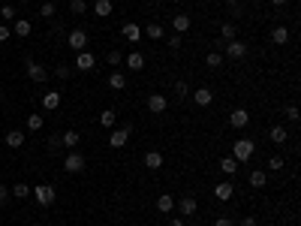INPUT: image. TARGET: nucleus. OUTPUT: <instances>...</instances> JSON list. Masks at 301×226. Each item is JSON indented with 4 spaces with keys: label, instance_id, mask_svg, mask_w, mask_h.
Segmentation results:
<instances>
[{
    "label": "nucleus",
    "instance_id": "nucleus-1",
    "mask_svg": "<svg viewBox=\"0 0 301 226\" xmlns=\"http://www.w3.org/2000/svg\"><path fill=\"white\" fill-rule=\"evenodd\" d=\"M253 151H256L253 139H235V145H232V157H235L238 163H247V160L253 157Z\"/></svg>",
    "mask_w": 301,
    "mask_h": 226
},
{
    "label": "nucleus",
    "instance_id": "nucleus-2",
    "mask_svg": "<svg viewBox=\"0 0 301 226\" xmlns=\"http://www.w3.org/2000/svg\"><path fill=\"white\" fill-rule=\"evenodd\" d=\"M30 193H33V199H37L42 208H48V205H55V199H58V190L51 187V184H40V187H30Z\"/></svg>",
    "mask_w": 301,
    "mask_h": 226
},
{
    "label": "nucleus",
    "instance_id": "nucleus-3",
    "mask_svg": "<svg viewBox=\"0 0 301 226\" xmlns=\"http://www.w3.org/2000/svg\"><path fill=\"white\" fill-rule=\"evenodd\" d=\"M84 166H87V160H84V154H79V151H69L66 157H63V169L69 172V175H76V172H84Z\"/></svg>",
    "mask_w": 301,
    "mask_h": 226
},
{
    "label": "nucleus",
    "instance_id": "nucleus-4",
    "mask_svg": "<svg viewBox=\"0 0 301 226\" xmlns=\"http://www.w3.org/2000/svg\"><path fill=\"white\" fill-rule=\"evenodd\" d=\"M66 45L73 48L76 55H79V51H84V48H87V30H81V27H79V30H73V33L66 37Z\"/></svg>",
    "mask_w": 301,
    "mask_h": 226
},
{
    "label": "nucleus",
    "instance_id": "nucleus-5",
    "mask_svg": "<svg viewBox=\"0 0 301 226\" xmlns=\"http://www.w3.org/2000/svg\"><path fill=\"white\" fill-rule=\"evenodd\" d=\"M76 69H81V73H94V69H97V58L91 55V51H79V55H76Z\"/></svg>",
    "mask_w": 301,
    "mask_h": 226
},
{
    "label": "nucleus",
    "instance_id": "nucleus-6",
    "mask_svg": "<svg viewBox=\"0 0 301 226\" xmlns=\"http://www.w3.org/2000/svg\"><path fill=\"white\" fill-rule=\"evenodd\" d=\"M27 76H30V82L45 84V79H48V69H45L42 63H37V61H27Z\"/></svg>",
    "mask_w": 301,
    "mask_h": 226
},
{
    "label": "nucleus",
    "instance_id": "nucleus-7",
    "mask_svg": "<svg viewBox=\"0 0 301 226\" xmlns=\"http://www.w3.org/2000/svg\"><path fill=\"white\" fill-rule=\"evenodd\" d=\"M226 45V58H232V61H241V58H247V42H238V40H232V42H223Z\"/></svg>",
    "mask_w": 301,
    "mask_h": 226
},
{
    "label": "nucleus",
    "instance_id": "nucleus-8",
    "mask_svg": "<svg viewBox=\"0 0 301 226\" xmlns=\"http://www.w3.org/2000/svg\"><path fill=\"white\" fill-rule=\"evenodd\" d=\"M175 208H178L184 217H190V214H196V211H199V202H196V196H184V199L175 202Z\"/></svg>",
    "mask_w": 301,
    "mask_h": 226
},
{
    "label": "nucleus",
    "instance_id": "nucleus-9",
    "mask_svg": "<svg viewBox=\"0 0 301 226\" xmlns=\"http://www.w3.org/2000/svg\"><path fill=\"white\" fill-rule=\"evenodd\" d=\"M169 109V100L163 97V94H151L148 97V112H154V115H163Z\"/></svg>",
    "mask_w": 301,
    "mask_h": 226
},
{
    "label": "nucleus",
    "instance_id": "nucleus-10",
    "mask_svg": "<svg viewBox=\"0 0 301 226\" xmlns=\"http://www.w3.org/2000/svg\"><path fill=\"white\" fill-rule=\"evenodd\" d=\"M127 142H130V130H127V127H120V130H112V133H109V145H112V148H123Z\"/></svg>",
    "mask_w": 301,
    "mask_h": 226
},
{
    "label": "nucleus",
    "instance_id": "nucleus-11",
    "mask_svg": "<svg viewBox=\"0 0 301 226\" xmlns=\"http://www.w3.org/2000/svg\"><path fill=\"white\" fill-rule=\"evenodd\" d=\"M229 124H232L235 130L247 127V124H250V112H247V109H235L232 115H229Z\"/></svg>",
    "mask_w": 301,
    "mask_h": 226
},
{
    "label": "nucleus",
    "instance_id": "nucleus-12",
    "mask_svg": "<svg viewBox=\"0 0 301 226\" xmlns=\"http://www.w3.org/2000/svg\"><path fill=\"white\" fill-rule=\"evenodd\" d=\"M193 100H196V106H211L214 91H211V88H196V91H193Z\"/></svg>",
    "mask_w": 301,
    "mask_h": 226
},
{
    "label": "nucleus",
    "instance_id": "nucleus-13",
    "mask_svg": "<svg viewBox=\"0 0 301 226\" xmlns=\"http://www.w3.org/2000/svg\"><path fill=\"white\" fill-rule=\"evenodd\" d=\"M112 12H115L112 0H97V3H94V15H100V19H109Z\"/></svg>",
    "mask_w": 301,
    "mask_h": 226
},
{
    "label": "nucleus",
    "instance_id": "nucleus-14",
    "mask_svg": "<svg viewBox=\"0 0 301 226\" xmlns=\"http://www.w3.org/2000/svg\"><path fill=\"white\" fill-rule=\"evenodd\" d=\"M232 193H235V187L229 184V181H223V184H217V187H214V196H217L220 202H229V199H232Z\"/></svg>",
    "mask_w": 301,
    "mask_h": 226
},
{
    "label": "nucleus",
    "instance_id": "nucleus-15",
    "mask_svg": "<svg viewBox=\"0 0 301 226\" xmlns=\"http://www.w3.org/2000/svg\"><path fill=\"white\" fill-rule=\"evenodd\" d=\"M30 30H33V27H30L27 19H15V21H12V33H15V37L24 40V37H30Z\"/></svg>",
    "mask_w": 301,
    "mask_h": 226
},
{
    "label": "nucleus",
    "instance_id": "nucleus-16",
    "mask_svg": "<svg viewBox=\"0 0 301 226\" xmlns=\"http://www.w3.org/2000/svg\"><path fill=\"white\" fill-rule=\"evenodd\" d=\"M123 61H127V66L136 69V73H141V69H145V55H139V51H130Z\"/></svg>",
    "mask_w": 301,
    "mask_h": 226
},
{
    "label": "nucleus",
    "instance_id": "nucleus-17",
    "mask_svg": "<svg viewBox=\"0 0 301 226\" xmlns=\"http://www.w3.org/2000/svg\"><path fill=\"white\" fill-rule=\"evenodd\" d=\"M58 106H60V94H58V91H48V94L42 97V109H45V112H55Z\"/></svg>",
    "mask_w": 301,
    "mask_h": 226
},
{
    "label": "nucleus",
    "instance_id": "nucleus-18",
    "mask_svg": "<svg viewBox=\"0 0 301 226\" xmlns=\"http://www.w3.org/2000/svg\"><path fill=\"white\" fill-rule=\"evenodd\" d=\"M190 15H175V19H172V27H175V33H181V37H184V33L190 30Z\"/></svg>",
    "mask_w": 301,
    "mask_h": 226
},
{
    "label": "nucleus",
    "instance_id": "nucleus-19",
    "mask_svg": "<svg viewBox=\"0 0 301 226\" xmlns=\"http://www.w3.org/2000/svg\"><path fill=\"white\" fill-rule=\"evenodd\" d=\"M271 42H274V45H286V42H289V30L283 27V24H277V27L271 30Z\"/></svg>",
    "mask_w": 301,
    "mask_h": 226
},
{
    "label": "nucleus",
    "instance_id": "nucleus-20",
    "mask_svg": "<svg viewBox=\"0 0 301 226\" xmlns=\"http://www.w3.org/2000/svg\"><path fill=\"white\" fill-rule=\"evenodd\" d=\"M109 88H112V91H123V88H127V76L118 73V69H112V76H109Z\"/></svg>",
    "mask_w": 301,
    "mask_h": 226
},
{
    "label": "nucleus",
    "instance_id": "nucleus-21",
    "mask_svg": "<svg viewBox=\"0 0 301 226\" xmlns=\"http://www.w3.org/2000/svg\"><path fill=\"white\" fill-rule=\"evenodd\" d=\"M145 166L154 169V172L163 169V154H160V151H148V154H145Z\"/></svg>",
    "mask_w": 301,
    "mask_h": 226
},
{
    "label": "nucleus",
    "instance_id": "nucleus-22",
    "mask_svg": "<svg viewBox=\"0 0 301 226\" xmlns=\"http://www.w3.org/2000/svg\"><path fill=\"white\" fill-rule=\"evenodd\" d=\"M123 40H127V42H139L141 40V27L139 24H123Z\"/></svg>",
    "mask_w": 301,
    "mask_h": 226
},
{
    "label": "nucleus",
    "instance_id": "nucleus-23",
    "mask_svg": "<svg viewBox=\"0 0 301 226\" xmlns=\"http://www.w3.org/2000/svg\"><path fill=\"white\" fill-rule=\"evenodd\" d=\"M268 139H271L274 145H286V139H289V133H286V130H283V127L277 124V127H271V130H268Z\"/></svg>",
    "mask_w": 301,
    "mask_h": 226
},
{
    "label": "nucleus",
    "instance_id": "nucleus-24",
    "mask_svg": "<svg viewBox=\"0 0 301 226\" xmlns=\"http://www.w3.org/2000/svg\"><path fill=\"white\" fill-rule=\"evenodd\" d=\"M79 142H81V136H79L76 130H66V133L60 136V145H66L69 151H76V145H79Z\"/></svg>",
    "mask_w": 301,
    "mask_h": 226
},
{
    "label": "nucleus",
    "instance_id": "nucleus-25",
    "mask_svg": "<svg viewBox=\"0 0 301 226\" xmlns=\"http://www.w3.org/2000/svg\"><path fill=\"white\" fill-rule=\"evenodd\" d=\"M220 37H223V42H232V40L238 37V27H235V21H223V27H220Z\"/></svg>",
    "mask_w": 301,
    "mask_h": 226
},
{
    "label": "nucleus",
    "instance_id": "nucleus-26",
    "mask_svg": "<svg viewBox=\"0 0 301 226\" xmlns=\"http://www.w3.org/2000/svg\"><path fill=\"white\" fill-rule=\"evenodd\" d=\"M157 211H163V214H172L175 211V199L169 193H163L160 199H157Z\"/></svg>",
    "mask_w": 301,
    "mask_h": 226
},
{
    "label": "nucleus",
    "instance_id": "nucleus-27",
    "mask_svg": "<svg viewBox=\"0 0 301 226\" xmlns=\"http://www.w3.org/2000/svg\"><path fill=\"white\" fill-rule=\"evenodd\" d=\"M6 145H9V148H21V145H24V133H21V130H9V133H6Z\"/></svg>",
    "mask_w": 301,
    "mask_h": 226
},
{
    "label": "nucleus",
    "instance_id": "nucleus-28",
    "mask_svg": "<svg viewBox=\"0 0 301 226\" xmlns=\"http://www.w3.org/2000/svg\"><path fill=\"white\" fill-rule=\"evenodd\" d=\"M265 184H268V175H265L262 169H253L250 172V187H265Z\"/></svg>",
    "mask_w": 301,
    "mask_h": 226
},
{
    "label": "nucleus",
    "instance_id": "nucleus-29",
    "mask_svg": "<svg viewBox=\"0 0 301 226\" xmlns=\"http://www.w3.org/2000/svg\"><path fill=\"white\" fill-rule=\"evenodd\" d=\"M42 121H45L42 115H27V130L30 133H40L42 130Z\"/></svg>",
    "mask_w": 301,
    "mask_h": 226
},
{
    "label": "nucleus",
    "instance_id": "nucleus-30",
    "mask_svg": "<svg viewBox=\"0 0 301 226\" xmlns=\"http://www.w3.org/2000/svg\"><path fill=\"white\" fill-rule=\"evenodd\" d=\"M220 169L226 172V175H235V169H238V160H235V157H223V160H220Z\"/></svg>",
    "mask_w": 301,
    "mask_h": 226
},
{
    "label": "nucleus",
    "instance_id": "nucleus-31",
    "mask_svg": "<svg viewBox=\"0 0 301 226\" xmlns=\"http://www.w3.org/2000/svg\"><path fill=\"white\" fill-rule=\"evenodd\" d=\"M145 33L151 40H163V24H157V21H151L148 27H145Z\"/></svg>",
    "mask_w": 301,
    "mask_h": 226
},
{
    "label": "nucleus",
    "instance_id": "nucleus-32",
    "mask_svg": "<svg viewBox=\"0 0 301 226\" xmlns=\"http://www.w3.org/2000/svg\"><path fill=\"white\" fill-rule=\"evenodd\" d=\"M105 63H109V66H120V63H123V55H120L118 48H112L109 55H105Z\"/></svg>",
    "mask_w": 301,
    "mask_h": 226
},
{
    "label": "nucleus",
    "instance_id": "nucleus-33",
    "mask_svg": "<svg viewBox=\"0 0 301 226\" xmlns=\"http://www.w3.org/2000/svg\"><path fill=\"white\" fill-rule=\"evenodd\" d=\"M9 193H12L15 199H27V196H30V187H27V184H15Z\"/></svg>",
    "mask_w": 301,
    "mask_h": 226
},
{
    "label": "nucleus",
    "instance_id": "nucleus-34",
    "mask_svg": "<svg viewBox=\"0 0 301 226\" xmlns=\"http://www.w3.org/2000/svg\"><path fill=\"white\" fill-rule=\"evenodd\" d=\"M100 124H102V127H109V130H115V112H112V109H105V112L100 115Z\"/></svg>",
    "mask_w": 301,
    "mask_h": 226
},
{
    "label": "nucleus",
    "instance_id": "nucleus-35",
    "mask_svg": "<svg viewBox=\"0 0 301 226\" xmlns=\"http://www.w3.org/2000/svg\"><path fill=\"white\" fill-rule=\"evenodd\" d=\"M205 63H208V66H223V55H220V51H208Z\"/></svg>",
    "mask_w": 301,
    "mask_h": 226
},
{
    "label": "nucleus",
    "instance_id": "nucleus-36",
    "mask_svg": "<svg viewBox=\"0 0 301 226\" xmlns=\"http://www.w3.org/2000/svg\"><path fill=\"white\" fill-rule=\"evenodd\" d=\"M69 9H73L76 15H84L87 12V0H69Z\"/></svg>",
    "mask_w": 301,
    "mask_h": 226
},
{
    "label": "nucleus",
    "instance_id": "nucleus-37",
    "mask_svg": "<svg viewBox=\"0 0 301 226\" xmlns=\"http://www.w3.org/2000/svg\"><path fill=\"white\" fill-rule=\"evenodd\" d=\"M55 76H58V79H63V82H66V79H69V76H73V66H66V63H63V66H58V69H55Z\"/></svg>",
    "mask_w": 301,
    "mask_h": 226
},
{
    "label": "nucleus",
    "instance_id": "nucleus-38",
    "mask_svg": "<svg viewBox=\"0 0 301 226\" xmlns=\"http://www.w3.org/2000/svg\"><path fill=\"white\" fill-rule=\"evenodd\" d=\"M55 15V3H42L40 6V19H51Z\"/></svg>",
    "mask_w": 301,
    "mask_h": 226
},
{
    "label": "nucleus",
    "instance_id": "nucleus-39",
    "mask_svg": "<svg viewBox=\"0 0 301 226\" xmlns=\"http://www.w3.org/2000/svg\"><path fill=\"white\" fill-rule=\"evenodd\" d=\"M268 169H271V172H280V169H283V157H280V154H274V157L268 160Z\"/></svg>",
    "mask_w": 301,
    "mask_h": 226
},
{
    "label": "nucleus",
    "instance_id": "nucleus-40",
    "mask_svg": "<svg viewBox=\"0 0 301 226\" xmlns=\"http://www.w3.org/2000/svg\"><path fill=\"white\" fill-rule=\"evenodd\" d=\"M187 91H190V88H187V82H178V84H175V97H178V100H184V97H187Z\"/></svg>",
    "mask_w": 301,
    "mask_h": 226
},
{
    "label": "nucleus",
    "instance_id": "nucleus-41",
    "mask_svg": "<svg viewBox=\"0 0 301 226\" xmlns=\"http://www.w3.org/2000/svg\"><path fill=\"white\" fill-rule=\"evenodd\" d=\"M283 115H286V121H298V106H286Z\"/></svg>",
    "mask_w": 301,
    "mask_h": 226
},
{
    "label": "nucleus",
    "instance_id": "nucleus-42",
    "mask_svg": "<svg viewBox=\"0 0 301 226\" xmlns=\"http://www.w3.org/2000/svg\"><path fill=\"white\" fill-rule=\"evenodd\" d=\"M166 42H169V48H181V42H184V40H181V33H175V37H169Z\"/></svg>",
    "mask_w": 301,
    "mask_h": 226
},
{
    "label": "nucleus",
    "instance_id": "nucleus-43",
    "mask_svg": "<svg viewBox=\"0 0 301 226\" xmlns=\"http://www.w3.org/2000/svg\"><path fill=\"white\" fill-rule=\"evenodd\" d=\"M0 15H3V19H12V21H15V9H12L9 3H6V6H0Z\"/></svg>",
    "mask_w": 301,
    "mask_h": 226
},
{
    "label": "nucleus",
    "instance_id": "nucleus-44",
    "mask_svg": "<svg viewBox=\"0 0 301 226\" xmlns=\"http://www.w3.org/2000/svg\"><path fill=\"white\" fill-rule=\"evenodd\" d=\"M9 37H12V30H9L6 24H0V42H6Z\"/></svg>",
    "mask_w": 301,
    "mask_h": 226
},
{
    "label": "nucleus",
    "instance_id": "nucleus-45",
    "mask_svg": "<svg viewBox=\"0 0 301 226\" xmlns=\"http://www.w3.org/2000/svg\"><path fill=\"white\" fill-rule=\"evenodd\" d=\"M9 196H12V193H9L3 184H0V205H6V202H9Z\"/></svg>",
    "mask_w": 301,
    "mask_h": 226
},
{
    "label": "nucleus",
    "instance_id": "nucleus-46",
    "mask_svg": "<svg viewBox=\"0 0 301 226\" xmlns=\"http://www.w3.org/2000/svg\"><path fill=\"white\" fill-rule=\"evenodd\" d=\"M214 226H235V220H232V217H217Z\"/></svg>",
    "mask_w": 301,
    "mask_h": 226
},
{
    "label": "nucleus",
    "instance_id": "nucleus-47",
    "mask_svg": "<svg viewBox=\"0 0 301 226\" xmlns=\"http://www.w3.org/2000/svg\"><path fill=\"white\" fill-rule=\"evenodd\" d=\"M241 226H259V223H256V217H244V220H241Z\"/></svg>",
    "mask_w": 301,
    "mask_h": 226
},
{
    "label": "nucleus",
    "instance_id": "nucleus-48",
    "mask_svg": "<svg viewBox=\"0 0 301 226\" xmlns=\"http://www.w3.org/2000/svg\"><path fill=\"white\" fill-rule=\"evenodd\" d=\"M169 226H184V220H181V217H172V220H169Z\"/></svg>",
    "mask_w": 301,
    "mask_h": 226
},
{
    "label": "nucleus",
    "instance_id": "nucleus-49",
    "mask_svg": "<svg viewBox=\"0 0 301 226\" xmlns=\"http://www.w3.org/2000/svg\"><path fill=\"white\" fill-rule=\"evenodd\" d=\"M271 3H274V6H286V3H289V0H271Z\"/></svg>",
    "mask_w": 301,
    "mask_h": 226
},
{
    "label": "nucleus",
    "instance_id": "nucleus-50",
    "mask_svg": "<svg viewBox=\"0 0 301 226\" xmlns=\"http://www.w3.org/2000/svg\"><path fill=\"white\" fill-rule=\"evenodd\" d=\"M226 3H229V6H238V0H226Z\"/></svg>",
    "mask_w": 301,
    "mask_h": 226
},
{
    "label": "nucleus",
    "instance_id": "nucleus-51",
    "mask_svg": "<svg viewBox=\"0 0 301 226\" xmlns=\"http://www.w3.org/2000/svg\"><path fill=\"white\" fill-rule=\"evenodd\" d=\"M0 184H3V172H0Z\"/></svg>",
    "mask_w": 301,
    "mask_h": 226
},
{
    "label": "nucleus",
    "instance_id": "nucleus-52",
    "mask_svg": "<svg viewBox=\"0 0 301 226\" xmlns=\"http://www.w3.org/2000/svg\"><path fill=\"white\" fill-rule=\"evenodd\" d=\"M19 3H30V0H19Z\"/></svg>",
    "mask_w": 301,
    "mask_h": 226
},
{
    "label": "nucleus",
    "instance_id": "nucleus-53",
    "mask_svg": "<svg viewBox=\"0 0 301 226\" xmlns=\"http://www.w3.org/2000/svg\"><path fill=\"white\" fill-rule=\"evenodd\" d=\"M30 226H40V223H30Z\"/></svg>",
    "mask_w": 301,
    "mask_h": 226
}]
</instances>
